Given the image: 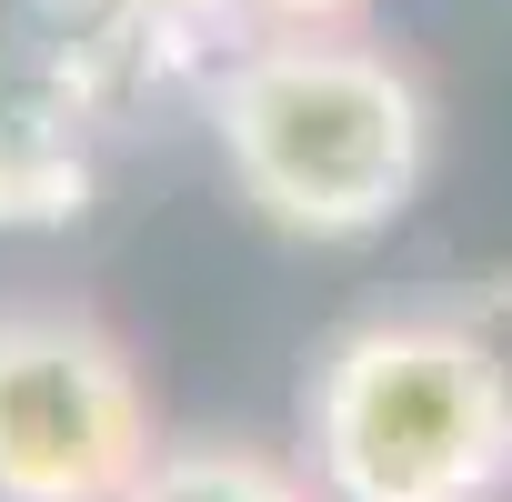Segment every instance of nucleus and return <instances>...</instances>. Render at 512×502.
Listing matches in <instances>:
<instances>
[{
  "instance_id": "1",
  "label": "nucleus",
  "mask_w": 512,
  "mask_h": 502,
  "mask_svg": "<svg viewBox=\"0 0 512 502\" xmlns=\"http://www.w3.org/2000/svg\"><path fill=\"white\" fill-rule=\"evenodd\" d=\"M241 201L292 241H382L432 171V91L352 31H262L211 81Z\"/></svg>"
},
{
  "instance_id": "5",
  "label": "nucleus",
  "mask_w": 512,
  "mask_h": 502,
  "mask_svg": "<svg viewBox=\"0 0 512 502\" xmlns=\"http://www.w3.org/2000/svg\"><path fill=\"white\" fill-rule=\"evenodd\" d=\"M121 502H322V492L262 442H161Z\"/></svg>"
},
{
  "instance_id": "4",
  "label": "nucleus",
  "mask_w": 512,
  "mask_h": 502,
  "mask_svg": "<svg viewBox=\"0 0 512 502\" xmlns=\"http://www.w3.org/2000/svg\"><path fill=\"white\" fill-rule=\"evenodd\" d=\"M91 201V111L81 71L0 21V231H51Z\"/></svg>"
},
{
  "instance_id": "6",
  "label": "nucleus",
  "mask_w": 512,
  "mask_h": 502,
  "mask_svg": "<svg viewBox=\"0 0 512 502\" xmlns=\"http://www.w3.org/2000/svg\"><path fill=\"white\" fill-rule=\"evenodd\" d=\"M241 11L262 21V31H352L372 0H241Z\"/></svg>"
},
{
  "instance_id": "2",
  "label": "nucleus",
  "mask_w": 512,
  "mask_h": 502,
  "mask_svg": "<svg viewBox=\"0 0 512 502\" xmlns=\"http://www.w3.org/2000/svg\"><path fill=\"white\" fill-rule=\"evenodd\" d=\"M302 442L332 502H492L512 482V362L432 312L352 322L302 372Z\"/></svg>"
},
{
  "instance_id": "3",
  "label": "nucleus",
  "mask_w": 512,
  "mask_h": 502,
  "mask_svg": "<svg viewBox=\"0 0 512 502\" xmlns=\"http://www.w3.org/2000/svg\"><path fill=\"white\" fill-rule=\"evenodd\" d=\"M151 452V382L101 312L0 302V502H121Z\"/></svg>"
}]
</instances>
